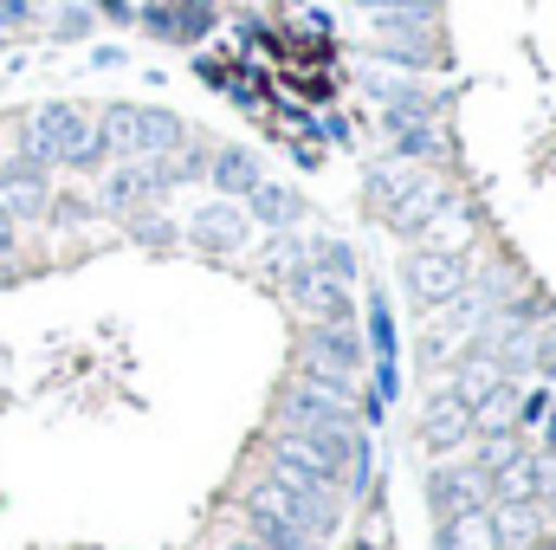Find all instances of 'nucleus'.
I'll use <instances>...</instances> for the list:
<instances>
[{"label":"nucleus","instance_id":"nucleus-1","mask_svg":"<svg viewBox=\"0 0 556 550\" xmlns=\"http://www.w3.org/2000/svg\"><path fill=\"white\" fill-rule=\"evenodd\" d=\"M20 155H33L46 168H98V162H111V142H104L91 111L39 104V111L20 117Z\"/></svg>","mask_w":556,"mask_h":550},{"label":"nucleus","instance_id":"nucleus-2","mask_svg":"<svg viewBox=\"0 0 556 550\" xmlns=\"http://www.w3.org/2000/svg\"><path fill=\"white\" fill-rule=\"evenodd\" d=\"M369 201L382 208V221L402 234V240H420L440 214H453V188L433 175V168H415V162H382L369 168Z\"/></svg>","mask_w":556,"mask_h":550},{"label":"nucleus","instance_id":"nucleus-3","mask_svg":"<svg viewBox=\"0 0 556 550\" xmlns=\"http://www.w3.org/2000/svg\"><path fill=\"white\" fill-rule=\"evenodd\" d=\"M278 421L298 434H317L337 460H356V402L343 383H330L324 370H304L285 396H278Z\"/></svg>","mask_w":556,"mask_h":550},{"label":"nucleus","instance_id":"nucleus-4","mask_svg":"<svg viewBox=\"0 0 556 550\" xmlns=\"http://www.w3.org/2000/svg\"><path fill=\"white\" fill-rule=\"evenodd\" d=\"M247 512L285 518V525H298V532L317 538V545L337 532V492H324V486H311V479H291V473L253 479V486H247Z\"/></svg>","mask_w":556,"mask_h":550},{"label":"nucleus","instance_id":"nucleus-5","mask_svg":"<svg viewBox=\"0 0 556 550\" xmlns=\"http://www.w3.org/2000/svg\"><path fill=\"white\" fill-rule=\"evenodd\" d=\"M98 130L111 142V155H168L188 142V124L175 111H149V104H111Z\"/></svg>","mask_w":556,"mask_h":550},{"label":"nucleus","instance_id":"nucleus-6","mask_svg":"<svg viewBox=\"0 0 556 550\" xmlns=\"http://www.w3.org/2000/svg\"><path fill=\"white\" fill-rule=\"evenodd\" d=\"M369 33H376V52L389 59V65H433L440 59V39H433V20L427 13H402V7H376V20H369Z\"/></svg>","mask_w":556,"mask_h":550},{"label":"nucleus","instance_id":"nucleus-7","mask_svg":"<svg viewBox=\"0 0 556 550\" xmlns=\"http://www.w3.org/2000/svg\"><path fill=\"white\" fill-rule=\"evenodd\" d=\"M402 285H408V298H415L420 311H433V304H446V298L466 285V260H459L453 247H408Z\"/></svg>","mask_w":556,"mask_h":550},{"label":"nucleus","instance_id":"nucleus-8","mask_svg":"<svg viewBox=\"0 0 556 550\" xmlns=\"http://www.w3.org/2000/svg\"><path fill=\"white\" fill-rule=\"evenodd\" d=\"M273 466H278V473H291V479L324 486V492H337V479H343V460H337L317 434H298V427L273 440Z\"/></svg>","mask_w":556,"mask_h":550},{"label":"nucleus","instance_id":"nucleus-9","mask_svg":"<svg viewBox=\"0 0 556 550\" xmlns=\"http://www.w3.org/2000/svg\"><path fill=\"white\" fill-rule=\"evenodd\" d=\"M188 240H194L201 253H214V260H220V253H240V247L253 240V214L220 195V201H207V208L188 221Z\"/></svg>","mask_w":556,"mask_h":550},{"label":"nucleus","instance_id":"nucleus-10","mask_svg":"<svg viewBox=\"0 0 556 550\" xmlns=\"http://www.w3.org/2000/svg\"><path fill=\"white\" fill-rule=\"evenodd\" d=\"M162 188H168V182H162V162H155V155H124V162L104 175V208H111V214H137V208H149Z\"/></svg>","mask_w":556,"mask_h":550},{"label":"nucleus","instance_id":"nucleus-11","mask_svg":"<svg viewBox=\"0 0 556 550\" xmlns=\"http://www.w3.org/2000/svg\"><path fill=\"white\" fill-rule=\"evenodd\" d=\"M0 208H7L13 221H33V214H46V208H52L46 162H33V155H13V162H0Z\"/></svg>","mask_w":556,"mask_h":550},{"label":"nucleus","instance_id":"nucleus-12","mask_svg":"<svg viewBox=\"0 0 556 550\" xmlns=\"http://www.w3.org/2000/svg\"><path fill=\"white\" fill-rule=\"evenodd\" d=\"M472 402L459 396V389H440V396H427V409H420V440L433 447V453H446V447H466L472 440Z\"/></svg>","mask_w":556,"mask_h":550},{"label":"nucleus","instance_id":"nucleus-13","mask_svg":"<svg viewBox=\"0 0 556 550\" xmlns=\"http://www.w3.org/2000/svg\"><path fill=\"white\" fill-rule=\"evenodd\" d=\"M427 505L433 518H453V512H472V505H492V479L479 466H440L427 479Z\"/></svg>","mask_w":556,"mask_h":550},{"label":"nucleus","instance_id":"nucleus-14","mask_svg":"<svg viewBox=\"0 0 556 550\" xmlns=\"http://www.w3.org/2000/svg\"><path fill=\"white\" fill-rule=\"evenodd\" d=\"M285 291H291V304H298V311H317L324 324H356V311H350V298H343V285H330V278L317 273L311 260L285 273Z\"/></svg>","mask_w":556,"mask_h":550},{"label":"nucleus","instance_id":"nucleus-15","mask_svg":"<svg viewBox=\"0 0 556 550\" xmlns=\"http://www.w3.org/2000/svg\"><path fill=\"white\" fill-rule=\"evenodd\" d=\"M311 370H324L330 383L350 389V376L363 370V343H356V330H350V324H324V330H311Z\"/></svg>","mask_w":556,"mask_h":550},{"label":"nucleus","instance_id":"nucleus-16","mask_svg":"<svg viewBox=\"0 0 556 550\" xmlns=\"http://www.w3.org/2000/svg\"><path fill=\"white\" fill-rule=\"evenodd\" d=\"M207 182H214L227 201H247V195H253L266 175H260V155L233 142V149H214V155H207Z\"/></svg>","mask_w":556,"mask_h":550},{"label":"nucleus","instance_id":"nucleus-17","mask_svg":"<svg viewBox=\"0 0 556 550\" xmlns=\"http://www.w3.org/2000/svg\"><path fill=\"white\" fill-rule=\"evenodd\" d=\"M382 130H389V142H395L402 162H440V155H446L433 117H395V111H382Z\"/></svg>","mask_w":556,"mask_h":550},{"label":"nucleus","instance_id":"nucleus-18","mask_svg":"<svg viewBox=\"0 0 556 550\" xmlns=\"http://www.w3.org/2000/svg\"><path fill=\"white\" fill-rule=\"evenodd\" d=\"M440 550H498V532H492V505H472V512H453L440 518Z\"/></svg>","mask_w":556,"mask_h":550},{"label":"nucleus","instance_id":"nucleus-19","mask_svg":"<svg viewBox=\"0 0 556 550\" xmlns=\"http://www.w3.org/2000/svg\"><path fill=\"white\" fill-rule=\"evenodd\" d=\"M207 20H214V7H207V0H181V7H155V13H149V33H155V39H181V46H188V39H201V33H207Z\"/></svg>","mask_w":556,"mask_h":550},{"label":"nucleus","instance_id":"nucleus-20","mask_svg":"<svg viewBox=\"0 0 556 550\" xmlns=\"http://www.w3.org/2000/svg\"><path fill=\"white\" fill-rule=\"evenodd\" d=\"M247 208H253V221H266L273 234H291V227L304 221V201H298L291 188H273V182H260V188L247 195Z\"/></svg>","mask_w":556,"mask_h":550},{"label":"nucleus","instance_id":"nucleus-21","mask_svg":"<svg viewBox=\"0 0 556 550\" xmlns=\"http://www.w3.org/2000/svg\"><path fill=\"white\" fill-rule=\"evenodd\" d=\"M492 532H498V550L531 545V538L544 532V512H538L531 499H511V505H498V512H492Z\"/></svg>","mask_w":556,"mask_h":550},{"label":"nucleus","instance_id":"nucleus-22","mask_svg":"<svg viewBox=\"0 0 556 550\" xmlns=\"http://www.w3.org/2000/svg\"><path fill=\"white\" fill-rule=\"evenodd\" d=\"M518 453H525L518 427H485V434H479V453H472V466H479V473L492 479V473H498L505 460H518Z\"/></svg>","mask_w":556,"mask_h":550},{"label":"nucleus","instance_id":"nucleus-23","mask_svg":"<svg viewBox=\"0 0 556 550\" xmlns=\"http://www.w3.org/2000/svg\"><path fill=\"white\" fill-rule=\"evenodd\" d=\"M247 538L253 545H266V550H317V538H304L298 525H285V518H266V512H247Z\"/></svg>","mask_w":556,"mask_h":550},{"label":"nucleus","instance_id":"nucleus-24","mask_svg":"<svg viewBox=\"0 0 556 550\" xmlns=\"http://www.w3.org/2000/svg\"><path fill=\"white\" fill-rule=\"evenodd\" d=\"M531 466H538V453H518V460H505V466L492 473V499H498V505H511V499H531Z\"/></svg>","mask_w":556,"mask_h":550},{"label":"nucleus","instance_id":"nucleus-25","mask_svg":"<svg viewBox=\"0 0 556 550\" xmlns=\"http://www.w3.org/2000/svg\"><path fill=\"white\" fill-rule=\"evenodd\" d=\"M311 266L330 278V285H356V253H350L343 240H317V247H311Z\"/></svg>","mask_w":556,"mask_h":550},{"label":"nucleus","instance_id":"nucleus-26","mask_svg":"<svg viewBox=\"0 0 556 550\" xmlns=\"http://www.w3.org/2000/svg\"><path fill=\"white\" fill-rule=\"evenodd\" d=\"M98 26V13H91V0H65V13H59V39H85Z\"/></svg>","mask_w":556,"mask_h":550},{"label":"nucleus","instance_id":"nucleus-27","mask_svg":"<svg viewBox=\"0 0 556 550\" xmlns=\"http://www.w3.org/2000/svg\"><path fill=\"white\" fill-rule=\"evenodd\" d=\"M26 13H33V0H0V39H7V33H20V26H26Z\"/></svg>","mask_w":556,"mask_h":550},{"label":"nucleus","instance_id":"nucleus-28","mask_svg":"<svg viewBox=\"0 0 556 550\" xmlns=\"http://www.w3.org/2000/svg\"><path fill=\"white\" fill-rule=\"evenodd\" d=\"M544 414H551V396H544V389H538V396H531V402H525V409H518V427H538V421H544Z\"/></svg>","mask_w":556,"mask_h":550},{"label":"nucleus","instance_id":"nucleus-29","mask_svg":"<svg viewBox=\"0 0 556 550\" xmlns=\"http://www.w3.org/2000/svg\"><path fill=\"white\" fill-rule=\"evenodd\" d=\"M13 240H20V221H13V214H7V208H0V260H7V253H13Z\"/></svg>","mask_w":556,"mask_h":550},{"label":"nucleus","instance_id":"nucleus-30","mask_svg":"<svg viewBox=\"0 0 556 550\" xmlns=\"http://www.w3.org/2000/svg\"><path fill=\"white\" fill-rule=\"evenodd\" d=\"M104 20H124V26H130V20H137V7H130V0H104Z\"/></svg>","mask_w":556,"mask_h":550},{"label":"nucleus","instance_id":"nucleus-31","mask_svg":"<svg viewBox=\"0 0 556 550\" xmlns=\"http://www.w3.org/2000/svg\"><path fill=\"white\" fill-rule=\"evenodd\" d=\"M214 550H266V545H253L247 532H233V538H214Z\"/></svg>","mask_w":556,"mask_h":550},{"label":"nucleus","instance_id":"nucleus-32","mask_svg":"<svg viewBox=\"0 0 556 550\" xmlns=\"http://www.w3.org/2000/svg\"><path fill=\"white\" fill-rule=\"evenodd\" d=\"M538 427H544V460H556V414H544Z\"/></svg>","mask_w":556,"mask_h":550},{"label":"nucleus","instance_id":"nucleus-33","mask_svg":"<svg viewBox=\"0 0 556 550\" xmlns=\"http://www.w3.org/2000/svg\"><path fill=\"white\" fill-rule=\"evenodd\" d=\"M389 7H402V13H427V20H433V7H440V0H389Z\"/></svg>","mask_w":556,"mask_h":550},{"label":"nucleus","instance_id":"nucleus-34","mask_svg":"<svg viewBox=\"0 0 556 550\" xmlns=\"http://www.w3.org/2000/svg\"><path fill=\"white\" fill-rule=\"evenodd\" d=\"M0 46H7V39H0Z\"/></svg>","mask_w":556,"mask_h":550}]
</instances>
